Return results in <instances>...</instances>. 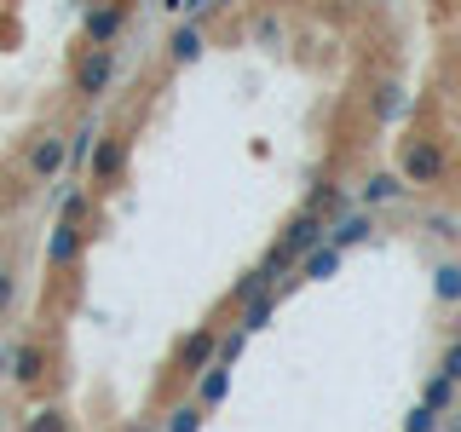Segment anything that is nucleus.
Listing matches in <instances>:
<instances>
[{"label":"nucleus","instance_id":"nucleus-1","mask_svg":"<svg viewBox=\"0 0 461 432\" xmlns=\"http://www.w3.org/2000/svg\"><path fill=\"white\" fill-rule=\"evenodd\" d=\"M398 173L410 179V191H432V184L450 179V144L444 139H403V156H398Z\"/></svg>","mask_w":461,"mask_h":432},{"label":"nucleus","instance_id":"nucleus-2","mask_svg":"<svg viewBox=\"0 0 461 432\" xmlns=\"http://www.w3.org/2000/svg\"><path fill=\"white\" fill-rule=\"evenodd\" d=\"M115 76H122V64H115V47H86L76 52V64H69V93L81 98V104H98V98L115 86Z\"/></svg>","mask_w":461,"mask_h":432},{"label":"nucleus","instance_id":"nucleus-3","mask_svg":"<svg viewBox=\"0 0 461 432\" xmlns=\"http://www.w3.org/2000/svg\"><path fill=\"white\" fill-rule=\"evenodd\" d=\"M127 0H86L81 6V40L86 47H115L127 35Z\"/></svg>","mask_w":461,"mask_h":432},{"label":"nucleus","instance_id":"nucleus-4","mask_svg":"<svg viewBox=\"0 0 461 432\" xmlns=\"http://www.w3.org/2000/svg\"><path fill=\"white\" fill-rule=\"evenodd\" d=\"M127 156H133V139L122 133V127H110V133H98V150L93 162H86V179L98 184V191H110V184L127 179Z\"/></svg>","mask_w":461,"mask_h":432},{"label":"nucleus","instance_id":"nucleus-5","mask_svg":"<svg viewBox=\"0 0 461 432\" xmlns=\"http://www.w3.org/2000/svg\"><path fill=\"white\" fill-rule=\"evenodd\" d=\"M208 364H220V328L213 323H202V328H191V335H185L179 346H173V374H185V381H196L202 369Z\"/></svg>","mask_w":461,"mask_h":432},{"label":"nucleus","instance_id":"nucleus-6","mask_svg":"<svg viewBox=\"0 0 461 432\" xmlns=\"http://www.w3.org/2000/svg\"><path fill=\"white\" fill-rule=\"evenodd\" d=\"M0 364H6V374L23 386V392H35V386L52 374V346H41V340H18V346H6V352H0Z\"/></svg>","mask_w":461,"mask_h":432},{"label":"nucleus","instance_id":"nucleus-7","mask_svg":"<svg viewBox=\"0 0 461 432\" xmlns=\"http://www.w3.org/2000/svg\"><path fill=\"white\" fill-rule=\"evenodd\" d=\"M64 167H69V133H64V127H52V133H41L35 144H29L23 173H29L35 184H52Z\"/></svg>","mask_w":461,"mask_h":432},{"label":"nucleus","instance_id":"nucleus-8","mask_svg":"<svg viewBox=\"0 0 461 432\" xmlns=\"http://www.w3.org/2000/svg\"><path fill=\"white\" fill-rule=\"evenodd\" d=\"M86 242H93V230H86V225L52 220V230H47V266L52 271H76L81 254H86Z\"/></svg>","mask_w":461,"mask_h":432},{"label":"nucleus","instance_id":"nucleus-9","mask_svg":"<svg viewBox=\"0 0 461 432\" xmlns=\"http://www.w3.org/2000/svg\"><path fill=\"white\" fill-rule=\"evenodd\" d=\"M323 242H329V220H323V213H306V208H300L294 220H288V230L277 237V248L300 266V259H306L312 248H323Z\"/></svg>","mask_w":461,"mask_h":432},{"label":"nucleus","instance_id":"nucleus-10","mask_svg":"<svg viewBox=\"0 0 461 432\" xmlns=\"http://www.w3.org/2000/svg\"><path fill=\"white\" fill-rule=\"evenodd\" d=\"M403 196H410V179H403L398 167H375L364 179V191H357L364 208H393V202H403Z\"/></svg>","mask_w":461,"mask_h":432},{"label":"nucleus","instance_id":"nucleus-11","mask_svg":"<svg viewBox=\"0 0 461 432\" xmlns=\"http://www.w3.org/2000/svg\"><path fill=\"white\" fill-rule=\"evenodd\" d=\"M306 213H323V220L335 225L340 213H352V196H346V191H340L335 179H317L312 191H306Z\"/></svg>","mask_w":461,"mask_h":432},{"label":"nucleus","instance_id":"nucleus-12","mask_svg":"<svg viewBox=\"0 0 461 432\" xmlns=\"http://www.w3.org/2000/svg\"><path fill=\"white\" fill-rule=\"evenodd\" d=\"M427 277H432V300H438L444 311H456V306H461V259H456V254H450V259H438Z\"/></svg>","mask_w":461,"mask_h":432},{"label":"nucleus","instance_id":"nucleus-13","mask_svg":"<svg viewBox=\"0 0 461 432\" xmlns=\"http://www.w3.org/2000/svg\"><path fill=\"white\" fill-rule=\"evenodd\" d=\"M202 47H208V35H202V23L191 18V23H179V29H173V35H167V64H196V58H202Z\"/></svg>","mask_w":461,"mask_h":432},{"label":"nucleus","instance_id":"nucleus-14","mask_svg":"<svg viewBox=\"0 0 461 432\" xmlns=\"http://www.w3.org/2000/svg\"><path fill=\"white\" fill-rule=\"evenodd\" d=\"M340 266H346V254L335 242H323V248H312L300 259V283H329V277H340Z\"/></svg>","mask_w":461,"mask_h":432},{"label":"nucleus","instance_id":"nucleus-15","mask_svg":"<svg viewBox=\"0 0 461 432\" xmlns=\"http://www.w3.org/2000/svg\"><path fill=\"white\" fill-rule=\"evenodd\" d=\"M225 398H230V364H208L196 374V403L202 410H220Z\"/></svg>","mask_w":461,"mask_h":432},{"label":"nucleus","instance_id":"nucleus-16","mask_svg":"<svg viewBox=\"0 0 461 432\" xmlns=\"http://www.w3.org/2000/svg\"><path fill=\"white\" fill-rule=\"evenodd\" d=\"M403 110H410L403 86H398V81H375V93H369V115H375V122H386V127H393Z\"/></svg>","mask_w":461,"mask_h":432},{"label":"nucleus","instance_id":"nucleus-17","mask_svg":"<svg viewBox=\"0 0 461 432\" xmlns=\"http://www.w3.org/2000/svg\"><path fill=\"white\" fill-rule=\"evenodd\" d=\"M329 242H335L340 254L346 248H364V242H369V208L364 213H340V220L329 225Z\"/></svg>","mask_w":461,"mask_h":432},{"label":"nucleus","instance_id":"nucleus-18","mask_svg":"<svg viewBox=\"0 0 461 432\" xmlns=\"http://www.w3.org/2000/svg\"><path fill=\"white\" fill-rule=\"evenodd\" d=\"M456 398H461V386L450 381V374H438V369H432L427 381H421V403H432L438 415H450V410H456Z\"/></svg>","mask_w":461,"mask_h":432},{"label":"nucleus","instance_id":"nucleus-19","mask_svg":"<svg viewBox=\"0 0 461 432\" xmlns=\"http://www.w3.org/2000/svg\"><path fill=\"white\" fill-rule=\"evenodd\" d=\"M23 432H69V410L64 403H35L23 415Z\"/></svg>","mask_w":461,"mask_h":432},{"label":"nucleus","instance_id":"nucleus-20","mask_svg":"<svg viewBox=\"0 0 461 432\" xmlns=\"http://www.w3.org/2000/svg\"><path fill=\"white\" fill-rule=\"evenodd\" d=\"M277 300H283V288H271V294H259V300H249V306H242V335H259V328L271 323V311H277Z\"/></svg>","mask_w":461,"mask_h":432},{"label":"nucleus","instance_id":"nucleus-21","mask_svg":"<svg viewBox=\"0 0 461 432\" xmlns=\"http://www.w3.org/2000/svg\"><path fill=\"white\" fill-rule=\"evenodd\" d=\"M202 421H208V410H202L196 398H185V403H173V410H167L162 432H202Z\"/></svg>","mask_w":461,"mask_h":432},{"label":"nucleus","instance_id":"nucleus-22","mask_svg":"<svg viewBox=\"0 0 461 432\" xmlns=\"http://www.w3.org/2000/svg\"><path fill=\"white\" fill-rule=\"evenodd\" d=\"M93 150H98V122L86 115L76 133H69V167H86V162H93Z\"/></svg>","mask_w":461,"mask_h":432},{"label":"nucleus","instance_id":"nucleus-23","mask_svg":"<svg viewBox=\"0 0 461 432\" xmlns=\"http://www.w3.org/2000/svg\"><path fill=\"white\" fill-rule=\"evenodd\" d=\"M259 294H271V277L259 266H249L237 283H230V300H237V306H249V300H259Z\"/></svg>","mask_w":461,"mask_h":432},{"label":"nucleus","instance_id":"nucleus-24","mask_svg":"<svg viewBox=\"0 0 461 432\" xmlns=\"http://www.w3.org/2000/svg\"><path fill=\"white\" fill-rule=\"evenodd\" d=\"M86 213H93V196H86V191H64V202H58V220L86 225Z\"/></svg>","mask_w":461,"mask_h":432},{"label":"nucleus","instance_id":"nucleus-25","mask_svg":"<svg viewBox=\"0 0 461 432\" xmlns=\"http://www.w3.org/2000/svg\"><path fill=\"white\" fill-rule=\"evenodd\" d=\"M403 432H444V415L432 410V403H415V410L403 415Z\"/></svg>","mask_w":461,"mask_h":432},{"label":"nucleus","instance_id":"nucleus-26","mask_svg":"<svg viewBox=\"0 0 461 432\" xmlns=\"http://www.w3.org/2000/svg\"><path fill=\"white\" fill-rule=\"evenodd\" d=\"M421 230H427V237H438V242H456L461 237V220H456V213H427Z\"/></svg>","mask_w":461,"mask_h":432},{"label":"nucleus","instance_id":"nucleus-27","mask_svg":"<svg viewBox=\"0 0 461 432\" xmlns=\"http://www.w3.org/2000/svg\"><path fill=\"white\" fill-rule=\"evenodd\" d=\"M438 374H450V381L461 386V335H450V346H444V357H438Z\"/></svg>","mask_w":461,"mask_h":432},{"label":"nucleus","instance_id":"nucleus-28","mask_svg":"<svg viewBox=\"0 0 461 432\" xmlns=\"http://www.w3.org/2000/svg\"><path fill=\"white\" fill-rule=\"evenodd\" d=\"M12 300H18V277H12V266H6V259H0V323H6Z\"/></svg>","mask_w":461,"mask_h":432},{"label":"nucleus","instance_id":"nucleus-29","mask_svg":"<svg viewBox=\"0 0 461 432\" xmlns=\"http://www.w3.org/2000/svg\"><path fill=\"white\" fill-rule=\"evenodd\" d=\"M242 346H249V335H242V328H225V335H220V364H237Z\"/></svg>","mask_w":461,"mask_h":432},{"label":"nucleus","instance_id":"nucleus-30","mask_svg":"<svg viewBox=\"0 0 461 432\" xmlns=\"http://www.w3.org/2000/svg\"><path fill=\"white\" fill-rule=\"evenodd\" d=\"M185 6H191V12H196V6H208V0H185Z\"/></svg>","mask_w":461,"mask_h":432},{"label":"nucleus","instance_id":"nucleus-31","mask_svg":"<svg viewBox=\"0 0 461 432\" xmlns=\"http://www.w3.org/2000/svg\"><path fill=\"white\" fill-rule=\"evenodd\" d=\"M139 432H156V427H139Z\"/></svg>","mask_w":461,"mask_h":432},{"label":"nucleus","instance_id":"nucleus-32","mask_svg":"<svg viewBox=\"0 0 461 432\" xmlns=\"http://www.w3.org/2000/svg\"><path fill=\"white\" fill-rule=\"evenodd\" d=\"M450 432H461V421H456V427H450Z\"/></svg>","mask_w":461,"mask_h":432}]
</instances>
